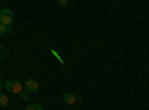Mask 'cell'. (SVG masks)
Masks as SVG:
<instances>
[{
	"mask_svg": "<svg viewBox=\"0 0 149 110\" xmlns=\"http://www.w3.org/2000/svg\"><path fill=\"white\" fill-rule=\"evenodd\" d=\"M3 86H5V89H6L9 94H15V95H19V94L24 91V83H21V82L17 80V79L8 80Z\"/></svg>",
	"mask_w": 149,
	"mask_h": 110,
	"instance_id": "obj_1",
	"label": "cell"
},
{
	"mask_svg": "<svg viewBox=\"0 0 149 110\" xmlns=\"http://www.w3.org/2000/svg\"><path fill=\"white\" fill-rule=\"evenodd\" d=\"M12 22H14V12H12L10 9H3L2 12H0V24L10 27Z\"/></svg>",
	"mask_w": 149,
	"mask_h": 110,
	"instance_id": "obj_2",
	"label": "cell"
},
{
	"mask_svg": "<svg viewBox=\"0 0 149 110\" xmlns=\"http://www.w3.org/2000/svg\"><path fill=\"white\" fill-rule=\"evenodd\" d=\"M24 89H26L27 92H30V94H34V92H37V89H39V83H37L34 79H29V80L24 82Z\"/></svg>",
	"mask_w": 149,
	"mask_h": 110,
	"instance_id": "obj_3",
	"label": "cell"
},
{
	"mask_svg": "<svg viewBox=\"0 0 149 110\" xmlns=\"http://www.w3.org/2000/svg\"><path fill=\"white\" fill-rule=\"evenodd\" d=\"M63 98H64V103L69 104V106H72V104H74V103L78 101V97L74 95V94H72V92H66Z\"/></svg>",
	"mask_w": 149,
	"mask_h": 110,
	"instance_id": "obj_4",
	"label": "cell"
},
{
	"mask_svg": "<svg viewBox=\"0 0 149 110\" xmlns=\"http://www.w3.org/2000/svg\"><path fill=\"white\" fill-rule=\"evenodd\" d=\"M19 100H21V101H29V100H30V92L22 91V92L19 94Z\"/></svg>",
	"mask_w": 149,
	"mask_h": 110,
	"instance_id": "obj_5",
	"label": "cell"
},
{
	"mask_svg": "<svg viewBox=\"0 0 149 110\" xmlns=\"http://www.w3.org/2000/svg\"><path fill=\"white\" fill-rule=\"evenodd\" d=\"M8 103H9L8 95H5V94H0V104H2V106L5 107V106H8Z\"/></svg>",
	"mask_w": 149,
	"mask_h": 110,
	"instance_id": "obj_6",
	"label": "cell"
},
{
	"mask_svg": "<svg viewBox=\"0 0 149 110\" xmlns=\"http://www.w3.org/2000/svg\"><path fill=\"white\" fill-rule=\"evenodd\" d=\"M8 33H10V27H8V26H2L0 24V34H8Z\"/></svg>",
	"mask_w": 149,
	"mask_h": 110,
	"instance_id": "obj_7",
	"label": "cell"
},
{
	"mask_svg": "<svg viewBox=\"0 0 149 110\" xmlns=\"http://www.w3.org/2000/svg\"><path fill=\"white\" fill-rule=\"evenodd\" d=\"M26 110H42L40 104H30L29 107H26Z\"/></svg>",
	"mask_w": 149,
	"mask_h": 110,
	"instance_id": "obj_8",
	"label": "cell"
},
{
	"mask_svg": "<svg viewBox=\"0 0 149 110\" xmlns=\"http://www.w3.org/2000/svg\"><path fill=\"white\" fill-rule=\"evenodd\" d=\"M57 5H58V6H66V5H67V0H58Z\"/></svg>",
	"mask_w": 149,
	"mask_h": 110,
	"instance_id": "obj_9",
	"label": "cell"
},
{
	"mask_svg": "<svg viewBox=\"0 0 149 110\" xmlns=\"http://www.w3.org/2000/svg\"><path fill=\"white\" fill-rule=\"evenodd\" d=\"M5 57H6V49L2 48V59H5Z\"/></svg>",
	"mask_w": 149,
	"mask_h": 110,
	"instance_id": "obj_10",
	"label": "cell"
}]
</instances>
